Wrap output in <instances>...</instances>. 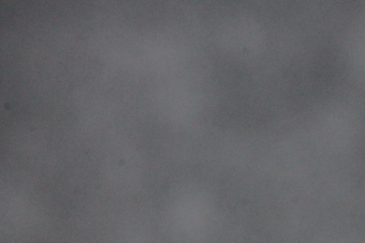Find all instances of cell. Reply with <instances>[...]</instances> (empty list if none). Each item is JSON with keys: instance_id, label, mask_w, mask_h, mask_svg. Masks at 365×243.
<instances>
[{"instance_id": "1", "label": "cell", "mask_w": 365, "mask_h": 243, "mask_svg": "<svg viewBox=\"0 0 365 243\" xmlns=\"http://www.w3.org/2000/svg\"><path fill=\"white\" fill-rule=\"evenodd\" d=\"M205 214V204L195 199H185L177 207L178 217L186 226L197 225L203 219Z\"/></svg>"}]
</instances>
